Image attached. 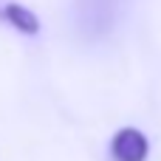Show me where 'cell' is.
<instances>
[{"mask_svg": "<svg viewBox=\"0 0 161 161\" xmlns=\"http://www.w3.org/2000/svg\"><path fill=\"white\" fill-rule=\"evenodd\" d=\"M74 11H76L79 31L88 40H99L113 28L119 0H74Z\"/></svg>", "mask_w": 161, "mask_h": 161, "instance_id": "obj_1", "label": "cell"}, {"mask_svg": "<svg viewBox=\"0 0 161 161\" xmlns=\"http://www.w3.org/2000/svg\"><path fill=\"white\" fill-rule=\"evenodd\" d=\"M150 142L139 127H119L110 139V158L113 161H147Z\"/></svg>", "mask_w": 161, "mask_h": 161, "instance_id": "obj_2", "label": "cell"}, {"mask_svg": "<svg viewBox=\"0 0 161 161\" xmlns=\"http://www.w3.org/2000/svg\"><path fill=\"white\" fill-rule=\"evenodd\" d=\"M3 23L11 25V28L20 31V34H28V37L40 34V20H37V14H34L28 6L14 3V0H8V6H6V11H3Z\"/></svg>", "mask_w": 161, "mask_h": 161, "instance_id": "obj_3", "label": "cell"}, {"mask_svg": "<svg viewBox=\"0 0 161 161\" xmlns=\"http://www.w3.org/2000/svg\"><path fill=\"white\" fill-rule=\"evenodd\" d=\"M6 6H8V0H0V23H3V11H6Z\"/></svg>", "mask_w": 161, "mask_h": 161, "instance_id": "obj_4", "label": "cell"}]
</instances>
